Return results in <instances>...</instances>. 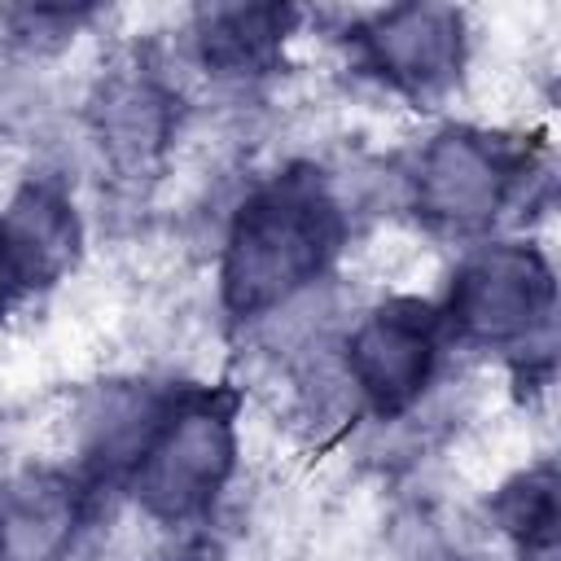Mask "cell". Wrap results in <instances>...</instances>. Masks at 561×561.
Returning <instances> with one entry per match:
<instances>
[{
  "label": "cell",
  "mask_w": 561,
  "mask_h": 561,
  "mask_svg": "<svg viewBox=\"0 0 561 561\" xmlns=\"http://www.w3.org/2000/svg\"><path fill=\"white\" fill-rule=\"evenodd\" d=\"M346 245V210L316 162H289L259 180L232 210L219 254V302L232 320H259L307 294Z\"/></svg>",
  "instance_id": "cell-1"
},
{
  "label": "cell",
  "mask_w": 561,
  "mask_h": 561,
  "mask_svg": "<svg viewBox=\"0 0 561 561\" xmlns=\"http://www.w3.org/2000/svg\"><path fill=\"white\" fill-rule=\"evenodd\" d=\"M237 408L228 386L167 381L158 416L149 421L123 491L158 526H197L219 504L237 473Z\"/></svg>",
  "instance_id": "cell-2"
},
{
  "label": "cell",
  "mask_w": 561,
  "mask_h": 561,
  "mask_svg": "<svg viewBox=\"0 0 561 561\" xmlns=\"http://www.w3.org/2000/svg\"><path fill=\"white\" fill-rule=\"evenodd\" d=\"M539 136L443 127L408 167V202L416 219L443 237H482L539 171Z\"/></svg>",
  "instance_id": "cell-3"
},
{
  "label": "cell",
  "mask_w": 561,
  "mask_h": 561,
  "mask_svg": "<svg viewBox=\"0 0 561 561\" xmlns=\"http://www.w3.org/2000/svg\"><path fill=\"white\" fill-rule=\"evenodd\" d=\"M438 311L451 342L500 351L513 359L517 377H526L530 355L548 359L557 280L539 245L482 241L460 259Z\"/></svg>",
  "instance_id": "cell-4"
},
{
  "label": "cell",
  "mask_w": 561,
  "mask_h": 561,
  "mask_svg": "<svg viewBox=\"0 0 561 561\" xmlns=\"http://www.w3.org/2000/svg\"><path fill=\"white\" fill-rule=\"evenodd\" d=\"M447 342L451 337L438 302L412 294L386 298L373 311H364L359 324L346 333V381L377 421H394L421 403Z\"/></svg>",
  "instance_id": "cell-5"
},
{
  "label": "cell",
  "mask_w": 561,
  "mask_h": 561,
  "mask_svg": "<svg viewBox=\"0 0 561 561\" xmlns=\"http://www.w3.org/2000/svg\"><path fill=\"white\" fill-rule=\"evenodd\" d=\"M351 44L364 75L425 105L460 79L465 18L451 4H390L368 13L355 26Z\"/></svg>",
  "instance_id": "cell-6"
},
{
  "label": "cell",
  "mask_w": 561,
  "mask_h": 561,
  "mask_svg": "<svg viewBox=\"0 0 561 561\" xmlns=\"http://www.w3.org/2000/svg\"><path fill=\"white\" fill-rule=\"evenodd\" d=\"M83 254V219L57 175H31L0 206V316L53 289Z\"/></svg>",
  "instance_id": "cell-7"
},
{
  "label": "cell",
  "mask_w": 561,
  "mask_h": 561,
  "mask_svg": "<svg viewBox=\"0 0 561 561\" xmlns=\"http://www.w3.org/2000/svg\"><path fill=\"white\" fill-rule=\"evenodd\" d=\"M101 486L79 469H22L0 482V561H70Z\"/></svg>",
  "instance_id": "cell-8"
},
{
  "label": "cell",
  "mask_w": 561,
  "mask_h": 561,
  "mask_svg": "<svg viewBox=\"0 0 561 561\" xmlns=\"http://www.w3.org/2000/svg\"><path fill=\"white\" fill-rule=\"evenodd\" d=\"M171 127H175L171 92L145 61L118 66L110 79H101V92L92 101V131L101 153L118 171L127 175L145 171L167 149Z\"/></svg>",
  "instance_id": "cell-9"
},
{
  "label": "cell",
  "mask_w": 561,
  "mask_h": 561,
  "mask_svg": "<svg viewBox=\"0 0 561 561\" xmlns=\"http://www.w3.org/2000/svg\"><path fill=\"white\" fill-rule=\"evenodd\" d=\"M294 22V4H206L193 18V44L210 75L259 79L276 70Z\"/></svg>",
  "instance_id": "cell-10"
},
{
  "label": "cell",
  "mask_w": 561,
  "mask_h": 561,
  "mask_svg": "<svg viewBox=\"0 0 561 561\" xmlns=\"http://www.w3.org/2000/svg\"><path fill=\"white\" fill-rule=\"evenodd\" d=\"M491 517H495L500 535L526 561H552L557 535H561V504H557V469H552V460L513 473L491 495Z\"/></svg>",
  "instance_id": "cell-11"
}]
</instances>
